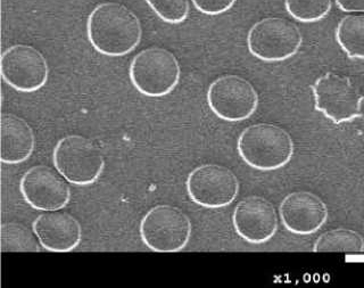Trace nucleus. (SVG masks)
Listing matches in <instances>:
<instances>
[{"label":"nucleus","mask_w":364,"mask_h":288,"mask_svg":"<svg viewBox=\"0 0 364 288\" xmlns=\"http://www.w3.org/2000/svg\"><path fill=\"white\" fill-rule=\"evenodd\" d=\"M87 36L96 52L108 58H121L139 45L141 24L136 14L123 5L100 4L89 14Z\"/></svg>","instance_id":"nucleus-1"},{"label":"nucleus","mask_w":364,"mask_h":288,"mask_svg":"<svg viewBox=\"0 0 364 288\" xmlns=\"http://www.w3.org/2000/svg\"><path fill=\"white\" fill-rule=\"evenodd\" d=\"M238 154L259 171H276L287 166L295 151L293 139L282 127L257 123L245 129L237 142Z\"/></svg>","instance_id":"nucleus-2"},{"label":"nucleus","mask_w":364,"mask_h":288,"mask_svg":"<svg viewBox=\"0 0 364 288\" xmlns=\"http://www.w3.org/2000/svg\"><path fill=\"white\" fill-rule=\"evenodd\" d=\"M129 77L136 92L146 97L168 96L179 85L181 69L172 53L163 48H148L134 56Z\"/></svg>","instance_id":"nucleus-3"},{"label":"nucleus","mask_w":364,"mask_h":288,"mask_svg":"<svg viewBox=\"0 0 364 288\" xmlns=\"http://www.w3.org/2000/svg\"><path fill=\"white\" fill-rule=\"evenodd\" d=\"M53 163L56 171L75 186L92 185L105 168L100 149L82 136L62 138L55 146Z\"/></svg>","instance_id":"nucleus-4"},{"label":"nucleus","mask_w":364,"mask_h":288,"mask_svg":"<svg viewBox=\"0 0 364 288\" xmlns=\"http://www.w3.org/2000/svg\"><path fill=\"white\" fill-rule=\"evenodd\" d=\"M139 230L142 242L151 251L176 253L191 240V223L180 208L157 206L142 218Z\"/></svg>","instance_id":"nucleus-5"},{"label":"nucleus","mask_w":364,"mask_h":288,"mask_svg":"<svg viewBox=\"0 0 364 288\" xmlns=\"http://www.w3.org/2000/svg\"><path fill=\"white\" fill-rule=\"evenodd\" d=\"M301 43L303 36L299 28L280 18L259 21L247 35L248 52L265 63H279L294 58Z\"/></svg>","instance_id":"nucleus-6"},{"label":"nucleus","mask_w":364,"mask_h":288,"mask_svg":"<svg viewBox=\"0 0 364 288\" xmlns=\"http://www.w3.org/2000/svg\"><path fill=\"white\" fill-rule=\"evenodd\" d=\"M311 89L314 109L335 124L352 122L363 117L364 97L350 78L327 72L316 79Z\"/></svg>","instance_id":"nucleus-7"},{"label":"nucleus","mask_w":364,"mask_h":288,"mask_svg":"<svg viewBox=\"0 0 364 288\" xmlns=\"http://www.w3.org/2000/svg\"><path fill=\"white\" fill-rule=\"evenodd\" d=\"M206 98L210 111L227 122L247 120L259 107L255 88L238 75H225L214 80Z\"/></svg>","instance_id":"nucleus-8"},{"label":"nucleus","mask_w":364,"mask_h":288,"mask_svg":"<svg viewBox=\"0 0 364 288\" xmlns=\"http://www.w3.org/2000/svg\"><path fill=\"white\" fill-rule=\"evenodd\" d=\"M188 196L205 208L230 206L239 193V181L231 170L219 164H203L188 176Z\"/></svg>","instance_id":"nucleus-9"},{"label":"nucleus","mask_w":364,"mask_h":288,"mask_svg":"<svg viewBox=\"0 0 364 288\" xmlns=\"http://www.w3.org/2000/svg\"><path fill=\"white\" fill-rule=\"evenodd\" d=\"M0 73L3 80L16 92H34L46 86L49 68L38 49L28 45H14L1 55Z\"/></svg>","instance_id":"nucleus-10"},{"label":"nucleus","mask_w":364,"mask_h":288,"mask_svg":"<svg viewBox=\"0 0 364 288\" xmlns=\"http://www.w3.org/2000/svg\"><path fill=\"white\" fill-rule=\"evenodd\" d=\"M23 198L38 211H60L71 198L66 180L46 166L28 169L20 183Z\"/></svg>","instance_id":"nucleus-11"},{"label":"nucleus","mask_w":364,"mask_h":288,"mask_svg":"<svg viewBox=\"0 0 364 288\" xmlns=\"http://www.w3.org/2000/svg\"><path fill=\"white\" fill-rule=\"evenodd\" d=\"M237 235L250 244H264L278 231V214L270 201L250 196L237 204L232 213Z\"/></svg>","instance_id":"nucleus-12"},{"label":"nucleus","mask_w":364,"mask_h":288,"mask_svg":"<svg viewBox=\"0 0 364 288\" xmlns=\"http://www.w3.org/2000/svg\"><path fill=\"white\" fill-rule=\"evenodd\" d=\"M279 217L284 228L299 236L312 235L328 220V208L311 191H294L280 203Z\"/></svg>","instance_id":"nucleus-13"},{"label":"nucleus","mask_w":364,"mask_h":288,"mask_svg":"<svg viewBox=\"0 0 364 288\" xmlns=\"http://www.w3.org/2000/svg\"><path fill=\"white\" fill-rule=\"evenodd\" d=\"M34 234L43 250L53 253H68L79 246L82 230L71 214L48 211L40 214L32 225Z\"/></svg>","instance_id":"nucleus-14"},{"label":"nucleus","mask_w":364,"mask_h":288,"mask_svg":"<svg viewBox=\"0 0 364 288\" xmlns=\"http://www.w3.org/2000/svg\"><path fill=\"white\" fill-rule=\"evenodd\" d=\"M34 134L28 123L11 113L0 115V160L4 164H20L31 156Z\"/></svg>","instance_id":"nucleus-15"},{"label":"nucleus","mask_w":364,"mask_h":288,"mask_svg":"<svg viewBox=\"0 0 364 288\" xmlns=\"http://www.w3.org/2000/svg\"><path fill=\"white\" fill-rule=\"evenodd\" d=\"M336 41L352 60H364V15H347L336 28Z\"/></svg>","instance_id":"nucleus-16"},{"label":"nucleus","mask_w":364,"mask_h":288,"mask_svg":"<svg viewBox=\"0 0 364 288\" xmlns=\"http://www.w3.org/2000/svg\"><path fill=\"white\" fill-rule=\"evenodd\" d=\"M316 253H362L364 240L361 235L350 229L338 228L326 231L313 245Z\"/></svg>","instance_id":"nucleus-17"},{"label":"nucleus","mask_w":364,"mask_h":288,"mask_svg":"<svg viewBox=\"0 0 364 288\" xmlns=\"http://www.w3.org/2000/svg\"><path fill=\"white\" fill-rule=\"evenodd\" d=\"M0 251L1 253H38L41 245L33 230L17 223H6L0 227Z\"/></svg>","instance_id":"nucleus-18"},{"label":"nucleus","mask_w":364,"mask_h":288,"mask_svg":"<svg viewBox=\"0 0 364 288\" xmlns=\"http://www.w3.org/2000/svg\"><path fill=\"white\" fill-rule=\"evenodd\" d=\"M290 18L301 23H316L327 18L333 9V0H284Z\"/></svg>","instance_id":"nucleus-19"},{"label":"nucleus","mask_w":364,"mask_h":288,"mask_svg":"<svg viewBox=\"0 0 364 288\" xmlns=\"http://www.w3.org/2000/svg\"><path fill=\"white\" fill-rule=\"evenodd\" d=\"M157 18L168 24H181L191 13L189 0H145Z\"/></svg>","instance_id":"nucleus-20"},{"label":"nucleus","mask_w":364,"mask_h":288,"mask_svg":"<svg viewBox=\"0 0 364 288\" xmlns=\"http://www.w3.org/2000/svg\"><path fill=\"white\" fill-rule=\"evenodd\" d=\"M237 0H191L193 7L202 14L218 16L229 12Z\"/></svg>","instance_id":"nucleus-21"},{"label":"nucleus","mask_w":364,"mask_h":288,"mask_svg":"<svg viewBox=\"0 0 364 288\" xmlns=\"http://www.w3.org/2000/svg\"><path fill=\"white\" fill-rule=\"evenodd\" d=\"M336 5L344 13H364V0H335Z\"/></svg>","instance_id":"nucleus-22"}]
</instances>
